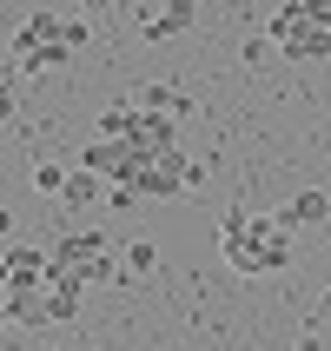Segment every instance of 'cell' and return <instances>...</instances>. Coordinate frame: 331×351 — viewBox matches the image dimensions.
<instances>
[{
	"mask_svg": "<svg viewBox=\"0 0 331 351\" xmlns=\"http://www.w3.org/2000/svg\"><path fill=\"white\" fill-rule=\"evenodd\" d=\"M47 265H53V252H40V245H20V239L0 245V285H40Z\"/></svg>",
	"mask_w": 331,
	"mask_h": 351,
	"instance_id": "5",
	"label": "cell"
},
{
	"mask_svg": "<svg viewBox=\"0 0 331 351\" xmlns=\"http://www.w3.org/2000/svg\"><path fill=\"white\" fill-rule=\"evenodd\" d=\"M47 252H53L60 272L86 278V285H126V265H119V252H113L99 232H60Z\"/></svg>",
	"mask_w": 331,
	"mask_h": 351,
	"instance_id": "3",
	"label": "cell"
},
{
	"mask_svg": "<svg viewBox=\"0 0 331 351\" xmlns=\"http://www.w3.org/2000/svg\"><path fill=\"white\" fill-rule=\"evenodd\" d=\"M193 20H199V7H193V0H166L159 14H146V20H139V34H146V40H173V34H193Z\"/></svg>",
	"mask_w": 331,
	"mask_h": 351,
	"instance_id": "6",
	"label": "cell"
},
{
	"mask_svg": "<svg viewBox=\"0 0 331 351\" xmlns=\"http://www.w3.org/2000/svg\"><path fill=\"white\" fill-rule=\"evenodd\" d=\"M325 213H331V206H325V193H318V186H305V193H292V206H285L278 219H285L292 232H305V226H325Z\"/></svg>",
	"mask_w": 331,
	"mask_h": 351,
	"instance_id": "8",
	"label": "cell"
},
{
	"mask_svg": "<svg viewBox=\"0 0 331 351\" xmlns=\"http://www.w3.org/2000/svg\"><path fill=\"white\" fill-rule=\"evenodd\" d=\"M298 7H305V14H312L318 27H331V0H298Z\"/></svg>",
	"mask_w": 331,
	"mask_h": 351,
	"instance_id": "12",
	"label": "cell"
},
{
	"mask_svg": "<svg viewBox=\"0 0 331 351\" xmlns=\"http://www.w3.org/2000/svg\"><path fill=\"white\" fill-rule=\"evenodd\" d=\"M86 47V20H66V14H27L7 40V60L20 73H60L66 60Z\"/></svg>",
	"mask_w": 331,
	"mask_h": 351,
	"instance_id": "2",
	"label": "cell"
},
{
	"mask_svg": "<svg viewBox=\"0 0 331 351\" xmlns=\"http://www.w3.org/2000/svg\"><path fill=\"white\" fill-rule=\"evenodd\" d=\"M139 106H146V113H166V119H186L193 113V99L179 93V86H146V93H133Z\"/></svg>",
	"mask_w": 331,
	"mask_h": 351,
	"instance_id": "10",
	"label": "cell"
},
{
	"mask_svg": "<svg viewBox=\"0 0 331 351\" xmlns=\"http://www.w3.org/2000/svg\"><path fill=\"white\" fill-rule=\"evenodd\" d=\"M106 193H113V186H106V179H99L93 166H73V173H66V193H60V199H66L73 213H93V206H99Z\"/></svg>",
	"mask_w": 331,
	"mask_h": 351,
	"instance_id": "7",
	"label": "cell"
},
{
	"mask_svg": "<svg viewBox=\"0 0 331 351\" xmlns=\"http://www.w3.org/2000/svg\"><path fill=\"white\" fill-rule=\"evenodd\" d=\"M79 166H93V173L106 179V186H113V179H133V166H139V146H133V139H106V133H99L93 146L79 153Z\"/></svg>",
	"mask_w": 331,
	"mask_h": 351,
	"instance_id": "4",
	"label": "cell"
},
{
	"mask_svg": "<svg viewBox=\"0 0 331 351\" xmlns=\"http://www.w3.org/2000/svg\"><path fill=\"white\" fill-rule=\"evenodd\" d=\"M219 252H225V265L245 278L258 272H285L292 265V226L285 219H265V213H225V226H219Z\"/></svg>",
	"mask_w": 331,
	"mask_h": 351,
	"instance_id": "1",
	"label": "cell"
},
{
	"mask_svg": "<svg viewBox=\"0 0 331 351\" xmlns=\"http://www.w3.org/2000/svg\"><path fill=\"white\" fill-rule=\"evenodd\" d=\"M106 206H113V213H126V206H139V193H133V186H113V193H106Z\"/></svg>",
	"mask_w": 331,
	"mask_h": 351,
	"instance_id": "11",
	"label": "cell"
},
{
	"mask_svg": "<svg viewBox=\"0 0 331 351\" xmlns=\"http://www.w3.org/2000/svg\"><path fill=\"white\" fill-rule=\"evenodd\" d=\"M119 265H126V285H139V278L159 272V245L153 239H126V245H119Z\"/></svg>",
	"mask_w": 331,
	"mask_h": 351,
	"instance_id": "9",
	"label": "cell"
},
{
	"mask_svg": "<svg viewBox=\"0 0 331 351\" xmlns=\"http://www.w3.org/2000/svg\"><path fill=\"white\" fill-rule=\"evenodd\" d=\"M298 351H318V338H305V345H298Z\"/></svg>",
	"mask_w": 331,
	"mask_h": 351,
	"instance_id": "13",
	"label": "cell"
},
{
	"mask_svg": "<svg viewBox=\"0 0 331 351\" xmlns=\"http://www.w3.org/2000/svg\"><path fill=\"white\" fill-rule=\"evenodd\" d=\"M47 351H53V345H47Z\"/></svg>",
	"mask_w": 331,
	"mask_h": 351,
	"instance_id": "14",
	"label": "cell"
}]
</instances>
